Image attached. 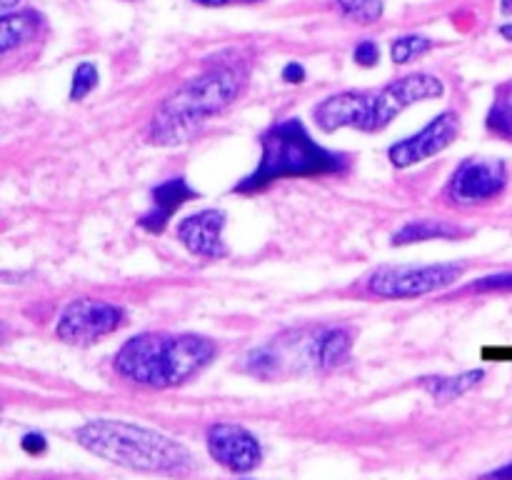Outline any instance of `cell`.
<instances>
[{"instance_id":"6da1fadb","label":"cell","mask_w":512,"mask_h":480,"mask_svg":"<svg viewBox=\"0 0 512 480\" xmlns=\"http://www.w3.org/2000/svg\"><path fill=\"white\" fill-rule=\"evenodd\" d=\"M443 93V80L428 73H413L378 90H345V93L330 95L328 100L315 105L313 118L325 133L340 128L378 133L388 128L410 105L440 98Z\"/></svg>"},{"instance_id":"7a4b0ae2","label":"cell","mask_w":512,"mask_h":480,"mask_svg":"<svg viewBox=\"0 0 512 480\" xmlns=\"http://www.w3.org/2000/svg\"><path fill=\"white\" fill-rule=\"evenodd\" d=\"M75 435L90 453L138 473L188 475L193 470V455L185 445L170 435L125 420H90Z\"/></svg>"},{"instance_id":"3957f363","label":"cell","mask_w":512,"mask_h":480,"mask_svg":"<svg viewBox=\"0 0 512 480\" xmlns=\"http://www.w3.org/2000/svg\"><path fill=\"white\" fill-rule=\"evenodd\" d=\"M210 338L193 333H143L130 338L115 355V370L145 388H173L213 360Z\"/></svg>"},{"instance_id":"277c9868","label":"cell","mask_w":512,"mask_h":480,"mask_svg":"<svg viewBox=\"0 0 512 480\" xmlns=\"http://www.w3.org/2000/svg\"><path fill=\"white\" fill-rule=\"evenodd\" d=\"M263 155L248 178L235 185V193L253 195L285 178H320V175L343 173L348 158L323 148L310 138L298 118L280 120L270 125L260 138Z\"/></svg>"},{"instance_id":"5b68a950","label":"cell","mask_w":512,"mask_h":480,"mask_svg":"<svg viewBox=\"0 0 512 480\" xmlns=\"http://www.w3.org/2000/svg\"><path fill=\"white\" fill-rule=\"evenodd\" d=\"M240 88H243V75L230 65L190 78L155 110L148 133L150 143H185L205 120L228 108L235 95L240 93Z\"/></svg>"},{"instance_id":"8992f818","label":"cell","mask_w":512,"mask_h":480,"mask_svg":"<svg viewBox=\"0 0 512 480\" xmlns=\"http://www.w3.org/2000/svg\"><path fill=\"white\" fill-rule=\"evenodd\" d=\"M465 273L463 263H433V265H383L373 270L365 280L368 293L388 300L420 298L448 288Z\"/></svg>"},{"instance_id":"52a82bcc","label":"cell","mask_w":512,"mask_h":480,"mask_svg":"<svg viewBox=\"0 0 512 480\" xmlns=\"http://www.w3.org/2000/svg\"><path fill=\"white\" fill-rule=\"evenodd\" d=\"M123 323L125 313L118 305L98 298H78L65 305L55 333L70 345H90L105 335L115 333Z\"/></svg>"},{"instance_id":"ba28073f","label":"cell","mask_w":512,"mask_h":480,"mask_svg":"<svg viewBox=\"0 0 512 480\" xmlns=\"http://www.w3.org/2000/svg\"><path fill=\"white\" fill-rule=\"evenodd\" d=\"M508 185V168L498 158H468L455 168L448 198L460 205L485 203L498 198Z\"/></svg>"},{"instance_id":"9c48e42d","label":"cell","mask_w":512,"mask_h":480,"mask_svg":"<svg viewBox=\"0 0 512 480\" xmlns=\"http://www.w3.org/2000/svg\"><path fill=\"white\" fill-rule=\"evenodd\" d=\"M458 130H460V118L448 110V113L430 120L420 133L395 143L388 155L390 160H393V165H398V168H410V165L423 163V160L433 158V155H438L440 150L448 148V145L455 140V135H458Z\"/></svg>"},{"instance_id":"30bf717a","label":"cell","mask_w":512,"mask_h":480,"mask_svg":"<svg viewBox=\"0 0 512 480\" xmlns=\"http://www.w3.org/2000/svg\"><path fill=\"white\" fill-rule=\"evenodd\" d=\"M208 450L223 468L233 473H248L263 460V450L255 435L243 425L233 423H218L208 430Z\"/></svg>"},{"instance_id":"8fae6325","label":"cell","mask_w":512,"mask_h":480,"mask_svg":"<svg viewBox=\"0 0 512 480\" xmlns=\"http://www.w3.org/2000/svg\"><path fill=\"white\" fill-rule=\"evenodd\" d=\"M225 213L223 210H200L180 220L178 238L185 248L200 258H223L228 253L223 240Z\"/></svg>"},{"instance_id":"7c38bea8","label":"cell","mask_w":512,"mask_h":480,"mask_svg":"<svg viewBox=\"0 0 512 480\" xmlns=\"http://www.w3.org/2000/svg\"><path fill=\"white\" fill-rule=\"evenodd\" d=\"M195 198V190L190 188L185 178H170L165 183L155 185L150 193V210L140 218V225L150 233H163L168 228L170 218L178 213V208Z\"/></svg>"},{"instance_id":"4fadbf2b","label":"cell","mask_w":512,"mask_h":480,"mask_svg":"<svg viewBox=\"0 0 512 480\" xmlns=\"http://www.w3.org/2000/svg\"><path fill=\"white\" fill-rule=\"evenodd\" d=\"M470 230L463 225L448 223V220H410L405 223L398 233L393 235V245H410V243H425V240H453L463 238Z\"/></svg>"},{"instance_id":"5bb4252c","label":"cell","mask_w":512,"mask_h":480,"mask_svg":"<svg viewBox=\"0 0 512 480\" xmlns=\"http://www.w3.org/2000/svg\"><path fill=\"white\" fill-rule=\"evenodd\" d=\"M350 333L345 328H320L315 340V360L320 370H333L350 358Z\"/></svg>"},{"instance_id":"9a60e30c","label":"cell","mask_w":512,"mask_h":480,"mask_svg":"<svg viewBox=\"0 0 512 480\" xmlns=\"http://www.w3.org/2000/svg\"><path fill=\"white\" fill-rule=\"evenodd\" d=\"M40 28V15L33 10H23V13H5L0 20V50L10 53L18 48L20 43L33 38Z\"/></svg>"},{"instance_id":"2e32d148","label":"cell","mask_w":512,"mask_h":480,"mask_svg":"<svg viewBox=\"0 0 512 480\" xmlns=\"http://www.w3.org/2000/svg\"><path fill=\"white\" fill-rule=\"evenodd\" d=\"M480 380H483V370H470V373L455 375V378H423V388L435 400H455L458 395L468 393Z\"/></svg>"},{"instance_id":"e0dca14e","label":"cell","mask_w":512,"mask_h":480,"mask_svg":"<svg viewBox=\"0 0 512 480\" xmlns=\"http://www.w3.org/2000/svg\"><path fill=\"white\" fill-rule=\"evenodd\" d=\"M488 130L512 143V85H505L488 113Z\"/></svg>"},{"instance_id":"ac0fdd59","label":"cell","mask_w":512,"mask_h":480,"mask_svg":"<svg viewBox=\"0 0 512 480\" xmlns=\"http://www.w3.org/2000/svg\"><path fill=\"white\" fill-rule=\"evenodd\" d=\"M338 5L358 23H375L383 15V0H338Z\"/></svg>"},{"instance_id":"d6986e66","label":"cell","mask_w":512,"mask_h":480,"mask_svg":"<svg viewBox=\"0 0 512 480\" xmlns=\"http://www.w3.org/2000/svg\"><path fill=\"white\" fill-rule=\"evenodd\" d=\"M430 45H433V40L420 38V35H405L393 43V60L395 63H410L418 55L428 53Z\"/></svg>"},{"instance_id":"ffe728a7","label":"cell","mask_w":512,"mask_h":480,"mask_svg":"<svg viewBox=\"0 0 512 480\" xmlns=\"http://www.w3.org/2000/svg\"><path fill=\"white\" fill-rule=\"evenodd\" d=\"M98 85V70L93 63H80L73 73V85H70V98L83 100L90 90Z\"/></svg>"},{"instance_id":"44dd1931","label":"cell","mask_w":512,"mask_h":480,"mask_svg":"<svg viewBox=\"0 0 512 480\" xmlns=\"http://www.w3.org/2000/svg\"><path fill=\"white\" fill-rule=\"evenodd\" d=\"M508 290H512V273L475 280V283L465 285L463 293H508Z\"/></svg>"},{"instance_id":"7402d4cb","label":"cell","mask_w":512,"mask_h":480,"mask_svg":"<svg viewBox=\"0 0 512 480\" xmlns=\"http://www.w3.org/2000/svg\"><path fill=\"white\" fill-rule=\"evenodd\" d=\"M355 60H358L360 65H365V68H373V65L380 60L378 45H375L373 40H365V43H360L358 48H355Z\"/></svg>"},{"instance_id":"603a6c76","label":"cell","mask_w":512,"mask_h":480,"mask_svg":"<svg viewBox=\"0 0 512 480\" xmlns=\"http://www.w3.org/2000/svg\"><path fill=\"white\" fill-rule=\"evenodd\" d=\"M20 445H23L25 453L40 455L45 450V438H43V435H38V433H28L23 440H20Z\"/></svg>"},{"instance_id":"cb8c5ba5","label":"cell","mask_w":512,"mask_h":480,"mask_svg":"<svg viewBox=\"0 0 512 480\" xmlns=\"http://www.w3.org/2000/svg\"><path fill=\"white\" fill-rule=\"evenodd\" d=\"M283 78L288 80V83H303L305 70L300 68V63H288L283 70Z\"/></svg>"},{"instance_id":"d4e9b609","label":"cell","mask_w":512,"mask_h":480,"mask_svg":"<svg viewBox=\"0 0 512 480\" xmlns=\"http://www.w3.org/2000/svg\"><path fill=\"white\" fill-rule=\"evenodd\" d=\"M483 480H512V463L505 465V468L493 470V473L483 475Z\"/></svg>"},{"instance_id":"484cf974","label":"cell","mask_w":512,"mask_h":480,"mask_svg":"<svg viewBox=\"0 0 512 480\" xmlns=\"http://www.w3.org/2000/svg\"><path fill=\"white\" fill-rule=\"evenodd\" d=\"M203 5H228V3H258V0H198Z\"/></svg>"},{"instance_id":"4316f807","label":"cell","mask_w":512,"mask_h":480,"mask_svg":"<svg viewBox=\"0 0 512 480\" xmlns=\"http://www.w3.org/2000/svg\"><path fill=\"white\" fill-rule=\"evenodd\" d=\"M500 35H503V38L512 40V23L510 25H503V28H500Z\"/></svg>"},{"instance_id":"83f0119b","label":"cell","mask_w":512,"mask_h":480,"mask_svg":"<svg viewBox=\"0 0 512 480\" xmlns=\"http://www.w3.org/2000/svg\"><path fill=\"white\" fill-rule=\"evenodd\" d=\"M15 3H20V0H0V8H3V10H10V8H13Z\"/></svg>"},{"instance_id":"f1b7e54d","label":"cell","mask_w":512,"mask_h":480,"mask_svg":"<svg viewBox=\"0 0 512 480\" xmlns=\"http://www.w3.org/2000/svg\"><path fill=\"white\" fill-rule=\"evenodd\" d=\"M500 8H503L505 15H512V0H503V5H500Z\"/></svg>"}]
</instances>
